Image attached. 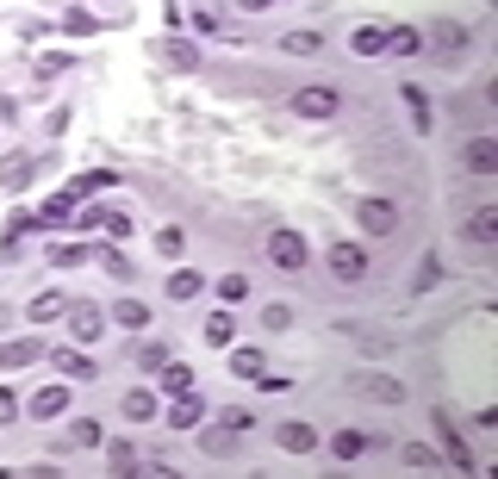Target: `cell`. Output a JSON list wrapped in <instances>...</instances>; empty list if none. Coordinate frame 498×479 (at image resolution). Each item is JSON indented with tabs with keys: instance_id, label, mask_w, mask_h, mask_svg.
<instances>
[{
	"instance_id": "cell-46",
	"label": "cell",
	"mask_w": 498,
	"mask_h": 479,
	"mask_svg": "<svg viewBox=\"0 0 498 479\" xmlns=\"http://www.w3.org/2000/svg\"><path fill=\"white\" fill-rule=\"evenodd\" d=\"M237 6H244V13H268L274 0H237Z\"/></svg>"
},
{
	"instance_id": "cell-43",
	"label": "cell",
	"mask_w": 498,
	"mask_h": 479,
	"mask_svg": "<svg viewBox=\"0 0 498 479\" xmlns=\"http://www.w3.org/2000/svg\"><path fill=\"white\" fill-rule=\"evenodd\" d=\"M156 50H168L175 69H193V50H187V44H156Z\"/></svg>"
},
{
	"instance_id": "cell-35",
	"label": "cell",
	"mask_w": 498,
	"mask_h": 479,
	"mask_svg": "<svg viewBox=\"0 0 498 479\" xmlns=\"http://www.w3.org/2000/svg\"><path fill=\"white\" fill-rule=\"evenodd\" d=\"M69 200H75V193H56V200H44V206H38V225H63V218L75 212Z\"/></svg>"
},
{
	"instance_id": "cell-19",
	"label": "cell",
	"mask_w": 498,
	"mask_h": 479,
	"mask_svg": "<svg viewBox=\"0 0 498 479\" xmlns=\"http://www.w3.org/2000/svg\"><path fill=\"white\" fill-rule=\"evenodd\" d=\"M63 312H69V293H56V287H50V293H38V299H31V324H56V318H63Z\"/></svg>"
},
{
	"instance_id": "cell-26",
	"label": "cell",
	"mask_w": 498,
	"mask_h": 479,
	"mask_svg": "<svg viewBox=\"0 0 498 479\" xmlns=\"http://www.w3.org/2000/svg\"><path fill=\"white\" fill-rule=\"evenodd\" d=\"M399 455H405V467H417V474H436V467H442V455H436V449H424V442H405Z\"/></svg>"
},
{
	"instance_id": "cell-23",
	"label": "cell",
	"mask_w": 498,
	"mask_h": 479,
	"mask_svg": "<svg viewBox=\"0 0 498 479\" xmlns=\"http://www.w3.org/2000/svg\"><path fill=\"white\" fill-rule=\"evenodd\" d=\"M131 361H137L143 373H162V367H168V343H137V349H131Z\"/></svg>"
},
{
	"instance_id": "cell-17",
	"label": "cell",
	"mask_w": 498,
	"mask_h": 479,
	"mask_svg": "<svg viewBox=\"0 0 498 479\" xmlns=\"http://www.w3.org/2000/svg\"><path fill=\"white\" fill-rule=\"evenodd\" d=\"M38 168H44V156H13V162H0V187H25Z\"/></svg>"
},
{
	"instance_id": "cell-18",
	"label": "cell",
	"mask_w": 498,
	"mask_h": 479,
	"mask_svg": "<svg viewBox=\"0 0 498 479\" xmlns=\"http://www.w3.org/2000/svg\"><path fill=\"white\" fill-rule=\"evenodd\" d=\"M162 293H168V299H200V293H206V274H193V268H175Z\"/></svg>"
},
{
	"instance_id": "cell-38",
	"label": "cell",
	"mask_w": 498,
	"mask_h": 479,
	"mask_svg": "<svg viewBox=\"0 0 498 479\" xmlns=\"http://www.w3.org/2000/svg\"><path fill=\"white\" fill-rule=\"evenodd\" d=\"M69 436H75V442H82V449H94V442H107V436H100V423H94V417H75V430H69Z\"/></svg>"
},
{
	"instance_id": "cell-42",
	"label": "cell",
	"mask_w": 498,
	"mask_h": 479,
	"mask_svg": "<svg viewBox=\"0 0 498 479\" xmlns=\"http://www.w3.org/2000/svg\"><path fill=\"white\" fill-rule=\"evenodd\" d=\"M262 324H268V330H287V324H293V305H268Z\"/></svg>"
},
{
	"instance_id": "cell-41",
	"label": "cell",
	"mask_w": 498,
	"mask_h": 479,
	"mask_svg": "<svg viewBox=\"0 0 498 479\" xmlns=\"http://www.w3.org/2000/svg\"><path fill=\"white\" fill-rule=\"evenodd\" d=\"M100 187H113V175H107V168H94V175H82V181H75V193H100Z\"/></svg>"
},
{
	"instance_id": "cell-1",
	"label": "cell",
	"mask_w": 498,
	"mask_h": 479,
	"mask_svg": "<svg viewBox=\"0 0 498 479\" xmlns=\"http://www.w3.org/2000/svg\"><path fill=\"white\" fill-rule=\"evenodd\" d=\"M268 261H274L280 274H305V261H312V243H305V231L274 225V231H268Z\"/></svg>"
},
{
	"instance_id": "cell-40",
	"label": "cell",
	"mask_w": 498,
	"mask_h": 479,
	"mask_svg": "<svg viewBox=\"0 0 498 479\" xmlns=\"http://www.w3.org/2000/svg\"><path fill=\"white\" fill-rule=\"evenodd\" d=\"M436 280H442V261H436V255H424V268H417V293H430Z\"/></svg>"
},
{
	"instance_id": "cell-8",
	"label": "cell",
	"mask_w": 498,
	"mask_h": 479,
	"mask_svg": "<svg viewBox=\"0 0 498 479\" xmlns=\"http://www.w3.org/2000/svg\"><path fill=\"white\" fill-rule=\"evenodd\" d=\"M63 318H69V337H75V343H94V337L107 330V312H100V305H88V299H82V305H69Z\"/></svg>"
},
{
	"instance_id": "cell-20",
	"label": "cell",
	"mask_w": 498,
	"mask_h": 479,
	"mask_svg": "<svg viewBox=\"0 0 498 479\" xmlns=\"http://www.w3.org/2000/svg\"><path fill=\"white\" fill-rule=\"evenodd\" d=\"M349 50H356V56H386V25H356Z\"/></svg>"
},
{
	"instance_id": "cell-31",
	"label": "cell",
	"mask_w": 498,
	"mask_h": 479,
	"mask_svg": "<svg viewBox=\"0 0 498 479\" xmlns=\"http://www.w3.org/2000/svg\"><path fill=\"white\" fill-rule=\"evenodd\" d=\"M231 337H237V324H231V312H212V318H206V343H212V349H225Z\"/></svg>"
},
{
	"instance_id": "cell-10",
	"label": "cell",
	"mask_w": 498,
	"mask_h": 479,
	"mask_svg": "<svg viewBox=\"0 0 498 479\" xmlns=\"http://www.w3.org/2000/svg\"><path fill=\"white\" fill-rule=\"evenodd\" d=\"M461 237L474 243V249H493L498 243V206H474L468 225H461Z\"/></svg>"
},
{
	"instance_id": "cell-7",
	"label": "cell",
	"mask_w": 498,
	"mask_h": 479,
	"mask_svg": "<svg viewBox=\"0 0 498 479\" xmlns=\"http://www.w3.org/2000/svg\"><path fill=\"white\" fill-rule=\"evenodd\" d=\"M436 436H442V467H461V474H474V455H468L461 430L449 423V411H436Z\"/></svg>"
},
{
	"instance_id": "cell-3",
	"label": "cell",
	"mask_w": 498,
	"mask_h": 479,
	"mask_svg": "<svg viewBox=\"0 0 498 479\" xmlns=\"http://www.w3.org/2000/svg\"><path fill=\"white\" fill-rule=\"evenodd\" d=\"M356 218H362V231H368V237H392V231H399V200L368 193V200H356Z\"/></svg>"
},
{
	"instance_id": "cell-28",
	"label": "cell",
	"mask_w": 498,
	"mask_h": 479,
	"mask_svg": "<svg viewBox=\"0 0 498 479\" xmlns=\"http://www.w3.org/2000/svg\"><path fill=\"white\" fill-rule=\"evenodd\" d=\"M82 218H88V225H100L107 237H131V218H124V212H100V206H94V212H82Z\"/></svg>"
},
{
	"instance_id": "cell-12",
	"label": "cell",
	"mask_w": 498,
	"mask_h": 479,
	"mask_svg": "<svg viewBox=\"0 0 498 479\" xmlns=\"http://www.w3.org/2000/svg\"><path fill=\"white\" fill-rule=\"evenodd\" d=\"M461 162H468L474 175H498V137H468Z\"/></svg>"
},
{
	"instance_id": "cell-22",
	"label": "cell",
	"mask_w": 498,
	"mask_h": 479,
	"mask_svg": "<svg viewBox=\"0 0 498 479\" xmlns=\"http://www.w3.org/2000/svg\"><path fill=\"white\" fill-rule=\"evenodd\" d=\"M399 100H405V113H411L417 131H430V94L424 88H399Z\"/></svg>"
},
{
	"instance_id": "cell-39",
	"label": "cell",
	"mask_w": 498,
	"mask_h": 479,
	"mask_svg": "<svg viewBox=\"0 0 498 479\" xmlns=\"http://www.w3.org/2000/svg\"><path fill=\"white\" fill-rule=\"evenodd\" d=\"M19 417H25V411H19V392H13V386H0V430H6V423H19Z\"/></svg>"
},
{
	"instance_id": "cell-44",
	"label": "cell",
	"mask_w": 498,
	"mask_h": 479,
	"mask_svg": "<svg viewBox=\"0 0 498 479\" xmlns=\"http://www.w3.org/2000/svg\"><path fill=\"white\" fill-rule=\"evenodd\" d=\"M100 261H107V268H113V274H119V280H131V261H124L119 249H100Z\"/></svg>"
},
{
	"instance_id": "cell-29",
	"label": "cell",
	"mask_w": 498,
	"mask_h": 479,
	"mask_svg": "<svg viewBox=\"0 0 498 479\" xmlns=\"http://www.w3.org/2000/svg\"><path fill=\"white\" fill-rule=\"evenodd\" d=\"M113 318H119L124 330H143V324H150V305H143V299H119V305H113Z\"/></svg>"
},
{
	"instance_id": "cell-11",
	"label": "cell",
	"mask_w": 498,
	"mask_h": 479,
	"mask_svg": "<svg viewBox=\"0 0 498 479\" xmlns=\"http://www.w3.org/2000/svg\"><path fill=\"white\" fill-rule=\"evenodd\" d=\"M430 44H436V56H461L468 50V25L461 19H436L430 25Z\"/></svg>"
},
{
	"instance_id": "cell-37",
	"label": "cell",
	"mask_w": 498,
	"mask_h": 479,
	"mask_svg": "<svg viewBox=\"0 0 498 479\" xmlns=\"http://www.w3.org/2000/svg\"><path fill=\"white\" fill-rule=\"evenodd\" d=\"M225 430H231V436L255 430V411H249V405H231V411H225Z\"/></svg>"
},
{
	"instance_id": "cell-15",
	"label": "cell",
	"mask_w": 498,
	"mask_h": 479,
	"mask_svg": "<svg viewBox=\"0 0 498 479\" xmlns=\"http://www.w3.org/2000/svg\"><path fill=\"white\" fill-rule=\"evenodd\" d=\"M124 423H150V417H162V405H156V392L150 386H137V392H124Z\"/></svg>"
},
{
	"instance_id": "cell-9",
	"label": "cell",
	"mask_w": 498,
	"mask_h": 479,
	"mask_svg": "<svg viewBox=\"0 0 498 479\" xmlns=\"http://www.w3.org/2000/svg\"><path fill=\"white\" fill-rule=\"evenodd\" d=\"M162 417H168L175 430H200V423H206V398H200V386H193V392H175V405H168Z\"/></svg>"
},
{
	"instance_id": "cell-45",
	"label": "cell",
	"mask_w": 498,
	"mask_h": 479,
	"mask_svg": "<svg viewBox=\"0 0 498 479\" xmlns=\"http://www.w3.org/2000/svg\"><path fill=\"white\" fill-rule=\"evenodd\" d=\"M206 449H212V455H237V436H231V430H225V436H206Z\"/></svg>"
},
{
	"instance_id": "cell-36",
	"label": "cell",
	"mask_w": 498,
	"mask_h": 479,
	"mask_svg": "<svg viewBox=\"0 0 498 479\" xmlns=\"http://www.w3.org/2000/svg\"><path fill=\"white\" fill-rule=\"evenodd\" d=\"M50 261H56V268H82V261H88V249H82V243H56V249H50Z\"/></svg>"
},
{
	"instance_id": "cell-32",
	"label": "cell",
	"mask_w": 498,
	"mask_h": 479,
	"mask_svg": "<svg viewBox=\"0 0 498 479\" xmlns=\"http://www.w3.org/2000/svg\"><path fill=\"white\" fill-rule=\"evenodd\" d=\"M156 255H168V261H181V255H187V237H181L175 225H162V231H156Z\"/></svg>"
},
{
	"instance_id": "cell-13",
	"label": "cell",
	"mask_w": 498,
	"mask_h": 479,
	"mask_svg": "<svg viewBox=\"0 0 498 479\" xmlns=\"http://www.w3.org/2000/svg\"><path fill=\"white\" fill-rule=\"evenodd\" d=\"M38 355H44L38 337H13V343H0V373H6V367H31Z\"/></svg>"
},
{
	"instance_id": "cell-25",
	"label": "cell",
	"mask_w": 498,
	"mask_h": 479,
	"mask_svg": "<svg viewBox=\"0 0 498 479\" xmlns=\"http://www.w3.org/2000/svg\"><path fill=\"white\" fill-rule=\"evenodd\" d=\"M193 386H200V373H193V367H181V361H168V367H162V392H193Z\"/></svg>"
},
{
	"instance_id": "cell-2",
	"label": "cell",
	"mask_w": 498,
	"mask_h": 479,
	"mask_svg": "<svg viewBox=\"0 0 498 479\" xmlns=\"http://www.w3.org/2000/svg\"><path fill=\"white\" fill-rule=\"evenodd\" d=\"M31 423H56V417H69V386L63 380H50V386H38V392H25V405H19Z\"/></svg>"
},
{
	"instance_id": "cell-47",
	"label": "cell",
	"mask_w": 498,
	"mask_h": 479,
	"mask_svg": "<svg viewBox=\"0 0 498 479\" xmlns=\"http://www.w3.org/2000/svg\"><path fill=\"white\" fill-rule=\"evenodd\" d=\"M6 324H13V312H6V305H0V330H6Z\"/></svg>"
},
{
	"instance_id": "cell-14",
	"label": "cell",
	"mask_w": 498,
	"mask_h": 479,
	"mask_svg": "<svg viewBox=\"0 0 498 479\" xmlns=\"http://www.w3.org/2000/svg\"><path fill=\"white\" fill-rule=\"evenodd\" d=\"M274 442H280L287 455H312V449H318V430H312V423H280Z\"/></svg>"
},
{
	"instance_id": "cell-30",
	"label": "cell",
	"mask_w": 498,
	"mask_h": 479,
	"mask_svg": "<svg viewBox=\"0 0 498 479\" xmlns=\"http://www.w3.org/2000/svg\"><path fill=\"white\" fill-rule=\"evenodd\" d=\"M107 467H113V474H137L143 461H137V449H131V442H107Z\"/></svg>"
},
{
	"instance_id": "cell-33",
	"label": "cell",
	"mask_w": 498,
	"mask_h": 479,
	"mask_svg": "<svg viewBox=\"0 0 498 479\" xmlns=\"http://www.w3.org/2000/svg\"><path fill=\"white\" fill-rule=\"evenodd\" d=\"M219 299L225 305H249V274H225L219 280Z\"/></svg>"
},
{
	"instance_id": "cell-21",
	"label": "cell",
	"mask_w": 498,
	"mask_h": 479,
	"mask_svg": "<svg viewBox=\"0 0 498 479\" xmlns=\"http://www.w3.org/2000/svg\"><path fill=\"white\" fill-rule=\"evenodd\" d=\"M331 455H337V461H362V455H368V436H362V430H337V436H331Z\"/></svg>"
},
{
	"instance_id": "cell-4",
	"label": "cell",
	"mask_w": 498,
	"mask_h": 479,
	"mask_svg": "<svg viewBox=\"0 0 498 479\" xmlns=\"http://www.w3.org/2000/svg\"><path fill=\"white\" fill-rule=\"evenodd\" d=\"M349 392H362L368 405H405V380L392 373H349Z\"/></svg>"
},
{
	"instance_id": "cell-24",
	"label": "cell",
	"mask_w": 498,
	"mask_h": 479,
	"mask_svg": "<svg viewBox=\"0 0 498 479\" xmlns=\"http://www.w3.org/2000/svg\"><path fill=\"white\" fill-rule=\"evenodd\" d=\"M280 50H287V56H318V50H324V38H318V31H287V38H280Z\"/></svg>"
},
{
	"instance_id": "cell-16",
	"label": "cell",
	"mask_w": 498,
	"mask_h": 479,
	"mask_svg": "<svg viewBox=\"0 0 498 479\" xmlns=\"http://www.w3.org/2000/svg\"><path fill=\"white\" fill-rule=\"evenodd\" d=\"M386 50H392V56H417V50H424V31H417V25H386Z\"/></svg>"
},
{
	"instance_id": "cell-6",
	"label": "cell",
	"mask_w": 498,
	"mask_h": 479,
	"mask_svg": "<svg viewBox=\"0 0 498 479\" xmlns=\"http://www.w3.org/2000/svg\"><path fill=\"white\" fill-rule=\"evenodd\" d=\"M331 274H337L343 287L368 280V243H337V249H331Z\"/></svg>"
},
{
	"instance_id": "cell-27",
	"label": "cell",
	"mask_w": 498,
	"mask_h": 479,
	"mask_svg": "<svg viewBox=\"0 0 498 479\" xmlns=\"http://www.w3.org/2000/svg\"><path fill=\"white\" fill-rule=\"evenodd\" d=\"M262 367H268L262 349H237V355H231V373H237V380H262Z\"/></svg>"
},
{
	"instance_id": "cell-34",
	"label": "cell",
	"mask_w": 498,
	"mask_h": 479,
	"mask_svg": "<svg viewBox=\"0 0 498 479\" xmlns=\"http://www.w3.org/2000/svg\"><path fill=\"white\" fill-rule=\"evenodd\" d=\"M56 367H63L69 380H88V373H94V361L82 355V349H56Z\"/></svg>"
},
{
	"instance_id": "cell-5",
	"label": "cell",
	"mask_w": 498,
	"mask_h": 479,
	"mask_svg": "<svg viewBox=\"0 0 498 479\" xmlns=\"http://www.w3.org/2000/svg\"><path fill=\"white\" fill-rule=\"evenodd\" d=\"M337 107H343V94L324 88V81H312V88L293 94V113H299V119H337Z\"/></svg>"
}]
</instances>
